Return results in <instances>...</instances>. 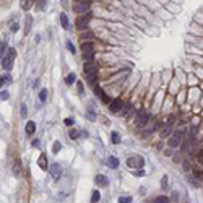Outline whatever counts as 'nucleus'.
I'll use <instances>...</instances> for the list:
<instances>
[{
	"label": "nucleus",
	"instance_id": "obj_1",
	"mask_svg": "<svg viewBox=\"0 0 203 203\" xmlns=\"http://www.w3.org/2000/svg\"><path fill=\"white\" fill-rule=\"evenodd\" d=\"M15 57H16V49H15V47H10V49H8V52H7V55L2 59V67H4V70L10 72L11 68H13V60H15Z\"/></svg>",
	"mask_w": 203,
	"mask_h": 203
},
{
	"label": "nucleus",
	"instance_id": "obj_2",
	"mask_svg": "<svg viewBox=\"0 0 203 203\" xmlns=\"http://www.w3.org/2000/svg\"><path fill=\"white\" fill-rule=\"evenodd\" d=\"M89 8H91V4H84V2H78V0H75V4H73V11L75 13L88 15L89 13Z\"/></svg>",
	"mask_w": 203,
	"mask_h": 203
},
{
	"label": "nucleus",
	"instance_id": "obj_3",
	"mask_svg": "<svg viewBox=\"0 0 203 203\" xmlns=\"http://www.w3.org/2000/svg\"><path fill=\"white\" fill-rule=\"evenodd\" d=\"M89 21H91L89 13L88 15H80V16L77 18V21H75V25H77L78 29H86L88 26H89Z\"/></svg>",
	"mask_w": 203,
	"mask_h": 203
},
{
	"label": "nucleus",
	"instance_id": "obj_4",
	"mask_svg": "<svg viewBox=\"0 0 203 203\" xmlns=\"http://www.w3.org/2000/svg\"><path fill=\"white\" fill-rule=\"evenodd\" d=\"M182 138H184V135H182V132H175L174 135H171V138H169V146L171 148H177V146H180V143H182Z\"/></svg>",
	"mask_w": 203,
	"mask_h": 203
},
{
	"label": "nucleus",
	"instance_id": "obj_5",
	"mask_svg": "<svg viewBox=\"0 0 203 203\" xmlns=\"http://www.w3.org/2000/svg\"><path fill=\"white\" fill-rule=\"evenodd\" d=\"M143 164H145V161H143V158H140V156L128 158V159H127V166H128V168L141 169V168H143Z\"/></svg>",
	"mask_w": 203,
	"mask_h": 203
},
{
	"label": "nucleus",
	"instance_id": "obj_6",
	"mask_svg": "<svg viewBox=\"0 0 203 203\" xmlns=\"http://www.w3.org/2000/svg\"><path fill=\"white\" fill-rule=\"evenodd\" d=\"M148 120H150V116L146 114L145 109H141V111L138 112V116H137V125L138 127H145V124H148Z\"/></svg>",
	"mask_w": 203,
	"mask_h": 203
},
{
	"label": "nucleus",
	"instance_id": "obj_7",
	"mask_svg": "<svg viewBox=\"0 0 203 203\" xmlns=\"http://www.w3.org/2000/svg\"><path fill=\"white\" fill-rule=\"evenodd\" d=\"M50 174H52V179H54V180H59V179L62 177V168H60V164L54 163V164L50 166Z\"/></svg>",
	"mask_w": 203,
	"mask_h": 203
},
{
	"label": "nucleus",
	"instance_id": "obj_8",
	"mask_svg": "<svg viewBox=\"0 0 203 203\" xmlns=\"http://www.w3.org/2000/svg\"><path fill=\"white\" fill-rule=\"evenodd\" d=\"M109 107H111V111L112 112H119V111H122V107H124V102H122V99H114L112 102H109Z\"/></svg>",
	"mask_w": 203,
	"mask_h": 203
},
{
	"label": "nucleus",
	"instance_id": "obj_9",
	"mask_svg": "<svg viewBox=\"0 0 203 203\" xmlns=\"http://www.w3.org/2000/svg\"><path fill=\"white\" fill-rule=\"evenodd\" d=\"M96 72H98V65H96L94 62H86V65H84V73L91 75V73H96Z\"/></svg>",
	"mask_w": 203,
	"mask_h": 203
},
{
	"label": "nucleus",
	"instance_id": "obj_10",
	"mask_svg": "<svg viewBox=\"0 0 203 203\" xmlns=\"http://www.w3.org/2000/svg\"><path fill=\"white\" fill-rule=\"evenodd\" d=\"M81 50H83V52H93V50H94V42L81 41Z\"/></svg>",
	"mask_w": 203,
	"mask_h": 203
},
{
	"label": "nucleus",
	"instance_id": "obj_11",
	"mask_svg": "<svg viewBox=\"0 0 203 203\" xmlns=\"http://www.w3.org/2000/svg\"><path fill=\"white\" fill-rule=\"evenodd\" d=\"M94 94H98L99 98H101L102 101L106 102V104H109V102H111V101H109V98L104 94V91H102V89H101V88H99V86H96V88H94Z\"/></svg>",
	"mask_w": 203,
	"mask_h": 203
},
{
	"label": "nucleus",
	"instance_id": "obj_12",
	"mask_svg": "<svg viewBox=\"0 0 203 203\" xmlns=\"http://www.w3.org/2000/svg\"><path fill=\"white\" fill-rule=\"evenodd\" d=\"M96 184H98L99 187H106L107 185V177L106 175H102V174H99V175H96Z\"/></svg>",
	"mask_w": 203,
	"mask_h": 203
},
{
	"label": "nucleus",
	"instance_id": "obj_13",
	"mask_svg": "<svg viewBox=\"0 0 203 203\" xmlns=\"http://www.w3.org/2000/svg\"><path fill=\"white\" fill-rule=\"evenodd\" d=\"M38 166L42 169V171H44V169H47V158H46V154H41V156H39Z\"/></svg>",
	"mask_w": 203,
	"mask_h": 203
},
{
	"label": "nucleus",
	"instance_id": "obj_14",
	"mask_svg": "<svg viewBox=\"0 0 203 203\" xmlns=\"http://www.w3.org/2000/svg\"><path fill=\"white\" fill-rule=\"evenodd\" d=\"M34 2H36V0H21L20 5H21V8H23V10H29V8L34 5Z\"/></svg>",
	"mask_w": 203,
	"mask_h": 203
},
{
	"label": "nucleus",
	"instance_id": "obj_15",
	"mask_svg": "<svg viewBox=\"0 0 203 203\" xmlns=\"http://www.w3.org/2000/svg\"><path fill=\"white\" fill-rule=\"evenodd\" d=\"M34 132H36V124L33 122V120H29V122L26 124V133H28V135H33Z\"/></svg>",
	"mask_w": 203,
	"mask_h": 203
},
{
	"label": "nucleus",
	"instance_id": "obj_16",
	"mask_svg": "<svg viewBox=\"0 0 203 203\" xmlns=\"http://www.w3.org/2000/svg\"><path fill=\"white\" fill-rule=\"evenodd\" d=\"M60 23H62V28L63 29H68V28H70V25H68V16H67L65 13L60 15Z\"/></svg>",
	"mask_w": 203,
	"mask_h": 203
},
{
	"label": "nucleus",
	"instance_id": "obj_17",
	"mask_svg": "<svg viewBox=\"0 0 203 203\" xmlns=\"http://www.w3.org/2000/svg\"><path fill=\"white\" fill-rule=\"evenodd\" d=\"M109 166H111L112 169H117L119 168V159H117V158H114V156H109Z\"/></svg>",
	"mask_w": 203,
	"mask_h": 203
},
{
	"label": "nucleus",
	"instance_id": "obj_18",
	"mask_svg": "<svg viewBox=\"0 0 203 203\" xmlns=\"http://www.w3.org/2000/svg\"><path fill=\"white\" fill-rule=\"evenodd\" d=\"M31 25H33V16H31V15H28V16H26V25H25V34H28V33H29Z\"/></svg>",
	"mask_w": 203,
	"mask_h": 203
},
{
	"label": "nucleus",
	"instance_id": "obj_19",
	"mask_svg": "<svg viewBox=\"0 0 203 203\" xmlns=\"http://www.w3.org/2000/svg\"><path fill=\"white\" fill-rule=\"evenodd\" d=\"M169 135H171V125L163 127L161 128V138H166V137H169Z\"/></svg>",
	"mask_w": 203,
	"mask_h": 203
},
{
	"label": "nucleus",
	"instance_id": "obj_20",
	"mask_svg": "<svg viewBox=\"0 0 203 203\" xmlns=\"http://www.w3.org/2000/svg\"><path fill=\"white\" fill-rule=\"evenodd\" d=\"M75 78H77V75H75V73H68L65 77V83L67 84H73L75 83Z\"/></svg>",
	"mask_w": 203,
	"mask_h": 203
},
{
	"label": "nucleus",
	"instance_id": "obj_21",
	"mask_svg": "<svg viewBox=\"0 0 203 203\" xmlns=\"http://www.w3.org/2000/svg\"><path fill=\"white\" fill-rule=\"evenodd\" d=\"M83 59L86 60V62H93V59H94V50H93V52H83Z\"/></svg>",
	"mask_w": 203,
	"mask_h": 203
},
{
	"label": "nucleus",
	"instance_id": "obj_22",
	"mask_svg": "<svg viewBox=\"0 0 203 203\" xmlns=\"http://www.w3.org/2000/svg\"><path fill=\"white\" fill-rule=\"evenodd\" d=\"M99 200H101V193H99L98 190H94V192H93V197H91V203H98Z\"/></svg>",
	"mask_w": 203,
	"mask_h": 203
},
{
	"label": "nucleus",
	"instance_id": "obj_23",
	"mask_svg": "<svg viewBox=\"0 0 203 203\" xmlns=\"http://www.w3.org/2000/svg\"><path fill=\"white\" fill-rule=\"evenodd\" d=\"M154 203H169V198H168V197H164V195H159V197L154 198Z\"/></svg>",
	"mask_w": 203,
	"mask_h": 203
},
{
	"label": "nucleus",
	"instance_id": "obj_24",
	"mask_svg": "<svg viewBox=\"0 0 203 203\" xmlns=\"http://www.w3.org/2000/svg\"><path fill=\"white\" fill-rule=\"evenodd\" d=\"M111 138H112V143H114V145H119L120 143V137H119V133H117V132H112Z\"/></svg>",
	"mask_w": 203,
	"mask_h": 203
},
{
	"label": "nucleus",
	"instance_id": "obj_25",
	"mask_svg": "<svg viewBox=\"0 0 203 203\" xmlns=\"http://www.w3.org/2000/svg\"><path fill=\"white\" fill-rule=\"evenodd\" d=\"M62 150V145H60V141H55V143H54V146H52V153H59V151Z\"/></svg>",
	"mask_w": 203,
	"mask_h": 203
},
{
	"label": "nucleus",
	"instance_id": "obj_26",
	"mask_svg": "<svg viewBox=\"0 0 203 203\" xmlns=\"http://www.w3.org/2000/svg\"><path fill=\"white\" fill-rule=\"evenodd\" d=\"M39 99H41L42 102L47 99V89H41V93H39Z\"/></svg>",
	"mask_w": 203,
	"mask_h": 203
},
{
	"label": "nucleus",
	"instance_id": "obj_27",
	"mask_svg": "<svg viewBox=\"0 0 203 203\" xmlns=\"http://www.w3.org/2000/svg\"><path fill=\"white\" fill-rule=\"evenodd\" d=\"M68 135H70V138H78L80 137V130H70V132H68Z\"/></svg>",
	"mask_w": 203,
	"mask_h": 203
},
{
	"label": "nucleus",
	"instance_id": "obj_28",
	"mask_svg": "<svg viewBox=\"0 0 203 203\" xmlns=\"http://www.w3.org/2000/svg\"><path fill=\"white\" fill-rule=\"evenodd\" d=\"M119 203H132V197H120L119 198Z\"/></svg>",
	"mask_w": 203,
	"mask_h": 203
},
{
	"label": "nucleus",
	"instance_id": "obj_29",
	"mask_svg": "<svg viewBox=\"0 0 203 203\" xmlns=\"http://www.w3.org/2000/svg\"><path fill=\"white\" fill-rule=\"evenodd\" d=\"M80 39H81V41H83V39H93V34H91V33H81Z\"/></svg>",
	"mask_w": 203,
	"mask_h": 203
},
{
	"label": "nucleus",
	"instance_id": "obj_30",
	"mask_svg": "<svg viewBox=\"0 0 203 203\" xmlns=\"http://www.w3.org/2000/svg\"><path fill=\"white\" fill-rule=\"evenodd\" d=\"M46 5V0H38V10H42Z\"/></svg>",
	"mask_w": 203,
	"mask_h": 203
},
{
	"label": "nucleus",
	"instance_id": "obj_31",
	"mask_svg": "<svg viewBox=\"0 0 203 203\" xmlns=\"http://www.w3.org/2000/svg\"><path fill=\"white\" fill-rule=\"evenodd\" d=\"M67 47H68V50H70V52H72V54H75V46H73V44H72V42H70V41L67 42Z\"/></svg>",
	"mask_w": 203,
	"mask_h": 203
},
{
	"label": "nucleus",
	"instance_id": "obj_32",
	"mask_svg": "<svg viewBox=\"0 0 203 203\" xmlns=\"http://www.w3.org/2000/svg\"><path fill=\"white\" fill-rule=\"evenodd\" d=\"M73 124H75V120L72 119V117H68V119H65V125H68V127H70V125H73Z\"/></svg>",
	"mask_w": 203,
	"mask_h": 203
},
{
	"label": "nucleus",
	"instance_id": "obj_33",
	"mask_svg": "<svg viewBox=\"0 0 203 203\" xmlns=\"http://www.w3.org/2000/svg\"><path fill=\"white\" fill-rule=\"evenodd\" d=\"M20 168H21L20 163H16V164H15V174H16V175H18V174H21V169H20Z\"/></svg>",
	"mask_w": 203,
	"mask_h": 203
},
{
	"label": "nucleus",
	"instance_id": "obj_34",
	"mask_svg": "<svg viewBox=\"0 0 203 203\" xmlns=\"http://www.w3.org/2000/svg\"><path fill=\"white\" fill-rule=\"evenodd\" d=\"M193 174H195V177H197V179H200V180H202V171L195 169V171H193Z\"/></svg>",
	"mask_w": 203,
	"mask_h": 203
},
{
	"label": "nucleus",
	"instance_id": "obj_35",
	"mask_svg": "<svg viewBox=\"0 0 203 203\" xmlns=\"http://www.w3.org/2000/svg\"><path fill=\"white\" fill-rule=\"evenodd\" d=\"M184 171H190V163L189 161H184Z\"/></svg>",
	"mask_w": 203,
	"mask_h": 203
},
{
	"label": "nucleus",
	"instance_id": "obj_36",
	"mask_svg": "<svg viewBox=\"0 0 203 203\" xmlns=\"http://www.w3.org/2000/svg\"><path fill=\"white\" fill-rule=\"evenodd\" d=\"M88 119H89V120H96V116H94V112H91V111L88 112Z\"/></svg>",
	"mask_w": 203,
	"mask_h": 203
},
{
	"label": "nucleus",
	"instance_id": "obj_37",
	"mask_svg": "<svg viewBox=\"0 0 203 203\" xmlns=\"http://www.w3.org/2000/svg\"><path fill=\"white\" fill-rule=\"evenodd\" d=\"M0 99H8V93L7 91H2V93H0Z\"/></svg>",
	"mask_w": 203,
	"mask_h": 203
},
{
	"label": "nucleus",
	"instance_id": "obj_38",
	"mask_svg": "<svg viewBox=\"0 0 203 203\" xmlns=\"http://www.w3.org/2000/svg\"><path fill=\"white\" fill-rule=\"evenodd\" d=\"M21 117H26V106H21Z\"/></svg>",
	"mask_w": 203,
	"mask_h": 203
},
{
	"label": "nucleus",
	"instance_id": "obj_39",
	"mask_svg": "<svg viewBox=\"0 0 203 203\" xmlns=\"http://www.w3.org/2000/svg\"><path fill=\"white\" fill-rule=\"evenodd\" d=\"M202 154H203V153H202V150H200V153L197 154V159H198V163H200V164H202V163H203V158H202Z\"/></svg>",
	"mask_w": 203,
	"mask_h": 203
},
{
	"label": "nucleus",
	"instance_id": "obj_40",
	"mask_svg": "<svg viewBox=\"0 0 203 203\" xmlns=\"http://www.w3.org/2000/svg\"><path fill=\"white\" fill-rule=\"evenodd\" d=\"M175 120V117L174 116H169V119H168V125H172V122Z\"/></svg>",
	"mask_w": 203,
	"mask_h": 203
},
{
	"label": "nucleus",
	"instance_id": "obj_41",
	"mask_svg": "<svg viewBox=\"0 0 203 203\" xmlns=\"http://www.w3.org/2000/svg\"><path fill=\"white\" fill-rule=\"evenodd\" d=\"M163 187H168V175H164V177H163Z\"/></svg>",
	"mask_w": 203,
	"mask_h": 203
},
{
	"label": "nucleus",
	"instance_id": "obj_42",
	"mask_svg": "<svg viewBox=\"0 0 203 203\" xmlns=\"http://www.w3.org/2000/svg\"><path fill=\"white\" fill-rule=\"evenodd\" d=\"M10 29H11V31L15 33V31H16V29H18V23H13V25H11V28H10Z\"/></svg>",
	"mask_w": 203,
	"mask_h": 203
},
{
	"label": "nucleus",
	"instance_id": "obj_43",
	"mask_svg": "<svg viewBox=\"0 0 203 203\" xmlns=\"http://www.w3.org/2000/svg\"><path fill=\"white\" fill-rule=\"evenodd\" d=\"M78 91H80V94H83V83H78Z\"/></svg>",
	"mask_w": 203,
	"mask_h": 203
},
{
	"label": "nucleus",
	"instance_id": "obj_44",
	"mask_svg": "<svg viewBox=\"0 0 203 203\" xmlns=\"http://www.w3.org/2000/svg\"><path fill=\"white\" fill-rule=\"evenodd\" d=\"M133 174L135 175H145V171H137V172L133 171Z\"/></svg>",
	"mask_w": 203,
	"mask_h": 203
},
{
	"label": "nucleus",
	"instance_id": "obj_45",
	"mask_svg": "<svg viewBox=\"0 0 203 203\" xmlns=\"http://www.w3.org/2000/svg\"><path fill=\"white\" fill-rule=\"evenodd\" d=\"M4 81H7V83H10V81H11V77H10V75H7V77L4 78Z\"/></svg>",
	"mask_w": 203,
	"mask_h": 203
},
{
	"label": "nucleus",
	"instance_id": "obj_46",
	"mask_svg": "<svg viewBox=\"0 0 203 203\" xmlns=\"http://www.w3.org/2000/svg\"><path fill=\"white\" fill-rule=\"evenodd\" d=\"M2 84H4V78L0 77V88H2Z\"/></svg>",
	"mask_w": 203,
	"mask_h": 203
},
{
	"label": "nucleus",
	"instance_id": "obj_47",
	"mask_svg": "<svg viewBox=\"0 0 203 203\" xmlns=\"http://www.w3.org/2000/svg\"><path fill=\"white\" fill-rule=\"evenodd\" d=\"M0 44H2V42H0Z\"/></svg>",
	"mask_w": 203,
	"mask_h": 203
}]
</instances>
